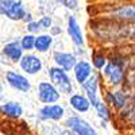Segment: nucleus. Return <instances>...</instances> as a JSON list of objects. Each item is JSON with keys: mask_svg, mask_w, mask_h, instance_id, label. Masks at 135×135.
<instances>
[{"mask_svg": "<svg viewBox=\"0 0 135 135\" xmlns=\"http://www.w3.org/2000/svg\"><path fill=\"white\" fill-rule=\"evenodd\" d=\"M103 76L109 86L118 88L123 84L126 76V69H124V60L120 58L119 55L112 57L107 66L103 69Z\"/></svg>", "mask_w": 135, "mask_h": 135, "instance_id": "nucleus-1", "label": "nucleus"}, {"mask_svg": "<svg viewBox=\"0 0 135 135\" xmlns=\"http://www.w3.org/2000/svg\"><path fill=\"white\" fill-rule=\"evenodd\" d=\"M49 74V80L50 83L58 89V92L62 95H70L73 93V84L70 81V77L65 70H62L61 68L57 66H51L47 70Z\"/></svg>", "mask_w": 135, "mask_h": 135, "instance_id": "nucleus-2", "label": "nucleus"}, {"mask_svg": "<svg viewBox=\"0 0 135 135\" xmlns=\"http://www.w3.org/2000/svg\"><path fill=\"white\" fill-rule=\"evenodd\" d=\"M0 15L11 20H23L27 11L20 0H0Z\"/></svg>", "mask_w": 135, "mask_h": 135, "instance_id": "nucleus-3", "label": "nucleus"}, {"mask_svg": "<svg viewBox=\"0 0 135 135\" xmlns=\"http://www.w3.org/2000/svg\"><path fill=\"white\" fill-rule=\"evenodd\" d=\"M37 96L43 105L57 104V101L61 99V93L50 81H41L37 86Z\"/></svg>", "mask_w": 135, "mask_h": 135, "instance_id": "nucleus-4", "label": "nucleus"}, {"mask_svg": "<svg viewBox=\"0 0 135 135\" xmlns=\"http://www.w3.org/2000/svg\"><path fill=\"white\" fill-rule=\"evenodd\" d=\"M107 18L119 22H135V4H119L109 8Z\"/></svg>", "mask_w": 135, "mask_h": 135, "instance_id": "nucleus-5", "label": "nucleus"}, {"mask_svg": "<svg viewBox=\"0 0 135 135\" xmlns=\"http://www.w3.org/2000/svg\"><path fill=\"white\" fill-rule=\"evenodd\" d=\"M65 127L69 128L76 135H99L97 131L86 120L80 116H70L65 120Z\"/></svg>", "mask_w": 135, "mask_h": 135, "instance_id": "nucleus-6", "label": "nucleus"}, {"mask_svg": "<svg viewBox=\"0 0 135 135\" xmlns=\"http://www.w3.org/2000/svg\"><path fill=\"white\" fill-rule=\"evenodd\" d=\"M6 81L11 88H14L15 91L23 92V93L28 92L31 89V83H30L28 78L23 74L15 72V70L6 72Z\"/></svg>", "mask_w": 135, "mask_h": 135, "instance_id": "nucleus-7", "label": "nucleus"}, {"mask_svg": "<svg viewBox=\"0 0 135 135\" xmlns=\"http://www.w3.org/2000/svg\"><path fill=\"white\" fill-rule=\"evenodd\" d=\"M99 86H100V74L99 73H93L81 85L83 91L85 92L84 95L88 97L89 101H91V105L92 107H95V104L100 100L99 99Z\"/></svg>", "mask_w": 135, "mask_h": 135, "instance_id": "nucleus-8", "label": "nucleus"}, {"mask_svg": "<svg viewBox=\"0 0 135 135\" xmlns=\"http://www.w3.org/2000/svg\"><path fill=\"white\" fill-rule=\"evenodd\" d=\"M20 69L23 70L25 73L30 74V76H35L38 74L41 70H42V68H43V64H42V60L38 57V55L35 54H25L23 57H22L20 62Z\"/></svg>", "mask_w": 135, "mask_h": 135, "instance_id": "nucleus-9", "label": "nucleus"}, {"mask_svg": "<svg viewBox=\"0 0 135 135\" xmlns=\"http://www.w3.org/2000/svg\"><path fill=\"white\" fill-rule=\"evenodd\" d=\"M38 116L41 120H50V122H60L65 116V108L61 104H50L43 105L38 111Z\"/></svg>", "mask_w": 135, "mask_h": 135, "instance_id": "nucleus-10", "label": "nucleus"}, {"mask_svg": "<svg viewBox=\"0 0 135 135\" xmlns=\"http://www.w3.org/2000/svg\"><path fill=\"white\" fill-rule=\"evenodd\" d=\"M53 61L57 68H61L62 70L66 73L69 70H73V68L77 64V57L73 53H68V51H54L53 53Z\"/></svg>", "mask_w": 135, "mask_h": 135, "instance_id": "nucleus-11", "label": "nucleus"}, {"mask_svg": "<svg viewBox=\"0 0 135 135\" xmlns=\"http://www.w3.org/2000/svg\"><path fill=\"white\" fill-rule=\"evenodd\" d=\"M66 31H68V35L70 37L72 42L76 45L77 47H83V46H84V43H85V42H84V34H83L81 26L78 25L76 16H73V15L68 16Z\"/></svg>", "mask_w": 135, "mask_h": 135, "instance_id": "nucleus-12", "label": "nucleus"}, {"mask_svg": "<svg viewBox=\"0 0 135 135\" xmlns=\"http://www.w3.org/2000/svg\"><path fill=\"white\" fill-rule=\"evenodd\" d=\"M93 73L95 72H93L92 64H89L86 60H78L76 66L73 68L74 80L77 81V84H80V85H83Z\"/></svg>", "mask_w": 135, "mask_h": 135, "instance_id": "nucleus-13", "label": "nucleus"}, {"mask_svg": "<svg viewBox=\"0 0 135 135\" xmlns=\"http://www.w3.org/2000/svg\"><path fill=\"white\" fill-rule=\"evenodd\" d=\"M104 103L112 108H115L116 111L123 109L127 105V96L123 91H107L104 95Z\"/></svg>", "mask_w": 135, "mask_h": 135, "instance_id": "nucleus-14", "label": "nucleus"}, {"mask_svg": "<svg viewBox=\"0 0 135 135\" xmlns=\"http://www.w3.org/2000/svg\"><path fill=\"white\" fill-rule=\"evenodd\" d=\"M2 53L4 57H7L11 62H20L22 57H23V49L20 46L19 41H12L4 45V47L2 49Z\"/></svg>", "mask_w": 135, "mask_h": 135, "instance_id": "nucleus-15", "label": "nucleus"}, {"mask_svg": "<svg viewBox=\"0 0 135 135\" xmlns=\"http://www.w3.org/2000/svg\"><path fill=\"white\" fill-rule=\"evenodd\" d=\"M69 105L78 114H85L91 109V101L83 93H73L69 97Z\"/></svg>", "mask_w": 135, "mask_h": 135, "instance_id": "nucleus-16", "label": "nucleus"}, {"mask_svg": "<svg viewBox=\"0 0 135 135\" xmlns=\"http://www.w3.org/2000/svg\"><path fill=\"white\" fill-rule=\"evenodd\" d=\"M0 114L11 119H19L23 114V107L18 101H7L0 105Z\"/></svg>", "mask_w": 135, "mask_h": 135, "instance_id": "nucleus-17", "label": "nucleus"}, {"mask_svg": "<svg viewBox=\"0 0 135 135\" xmlns=\"http://www.w3.org/2000/svg\"><path fill=\"white\" fill-rule=\"evenodd\" d=\"M54 38L50 34H38L35 37V47L34 50H37L38 53H46L51 49Z\"/></svg>", "mask_w": 135, "mask_h": 135, "instance_id": "nucleus-18", "label": "nucleus"}, {"mask_svg": "<svg viewBox=\"0 0 135 135\" xmlns=\"http://www.w3.org/2000/svg\"><path fill=\"white\" fill-rule=\"evenodd\" d=\"M107 64H108V58L103 51L95 50L92 53V68L93 69H96L99 72H103V69L107 66Z\"/></svg>", "mask_w": 135, "mask_h": 135, "instance_id": "nucleus-19", "label": "nucleus"}, {"mask_svg": "<svg viewBox=\"0 0 135 135\" xmlns=\"http://www.w3.org/2000/svg\"><path fill=\"white\" fill-rule=\"evenodd\" d=\"M95 111H96V114H97V116L100 118V120L103 122V123H108L109 120H111V111H109V108H108V105L104 103L103 100H99L97 103L95 104Z\"/></svg>", "mask_w": 135, "mask_h": 135, "instance_id": "nucleus-20", "label": "nucleus"}, {"mask_svg": "<svg viewBox=\"0 0 135 135\" xmlns=\"http://www.w3.org/2000/svg\"><path fill=\"white\" fill-rule=\"evenodd\" d=\"M20 46L23 49V51H31L35 47V35L32 34H26L20 38Z\"/></svg>", "mask_w": 135, "mask_h": 135, "instance_id": "nucleus-21", "label": "nucleus"}, {"mask_svg": "<svg viewBox=\"0 0 135 135\" xmlns=\"http://www.w3.org/2000/svg\"><path fill=\"white\" fill-rule=\"evenodd\" d=\"M38 22H39L41 28H43V30H50V28L53 27V19H51L50 16H47V15L42 16Z\"/></svg>", "mask_w": 135, "mask_h": 135, "instance_id": "nucleus-22", "label": "nucleus"}, {"mask_svg": "<svg viewBox=\"0 0 135 135\" xmlns=\"http://www.w3.org/2000/svg\"><path fill=\"white\" fill-rule=\"evenodd\" d=\"M39 30H42V28H41V26H39V22H38V20H32L31 23L27 25V31H28V34L35 35V34L39 32Z\"/></svg>", "mask_w": 135, "mask_h": 135, "instance_id": "nucleus-23", "label": "nucleus"}, {"mask_svg": "<svg viewBox=\"0 0 135 135\" xmlns=\"http://www.w3.org/2000/svg\"><path fill=\"white\" fill-rule=\"evenodd\" d=\"M51 135H76L74 132H72L69 128H61V127H54L51 130Z\"/></svg>", "mask_w": 135, "mask_h": 135, "instance_id": "nucleus-24", "label": "nucleus"}, {"mask_svg": "<svg viewBox=\"0 0 135 135\" xmlns=\"http://www.w3.org/2000/svg\"><path fill=\"white\" fill-rule=\"evenodd\" d=\"M61 4H64L68 9H76L80 3L77 0H61Z\"/></svg>", "mask_w": 135, "mask_h": 135, "instance_id": "nucleus-25", "label": "nucleus"}, {"mask_svg": "<svg viewBox=\"0 0 135 135\" xmlns=\"http://www.w3.org/2000/svg\"><path fill=\"white\" fill-rule=\"evenodd\" d=\"M57 34H61V28H58L57 26H53L50 28V35L53 37V35H57Z\"/></svg>", "mask_w": 135, "mask_h": 135, "instance_id": "nucleus-26", "label": "nucleus"}, {"mask_svg": "<svg viewBox=\"0 0 135 135\" xmlns=\"http://www.w3.org/2000/svg\"><path fill=\"white\" fill-rule=\"evenodd\" d=\"M128 37H130L132 41H135V25L130 27V30H128Z\"/></svg>", "mask_w": 135, "mask_h": 135, "instance_id": "nucleus-27", "label": "nucleus"}, {"mask_svg": "<svg viewBox=\"0 0 135 135\" xmlns=\"http://www.w3.org/2000/svg\"><path fill=\"white\" fill-rule=\"evenodd\" d=\"M34 20V18H32V15L30 14V12H27V15L25 16V19H23V22H26V23L28 25V23H31V22Z\"/></svg>", "mask_w": 135, "mask_h": 135, "instance_id": "nucleus-28", "label": "nucleus"}, {"mask_svg": "<svg viewBox=\"0 0 135 135\" xmlns=\"http://www.w3.org/2000/svg\"><path fill=\"white\" fill-rule=\"evenodd\" d=\"M4 99V93H3V85L0 84V101Z\"/></svg>", "mask_w": 135, "mask_h": 135, "instance_id": "nucleus-29", "label": "nucleus"}]
</instances>
